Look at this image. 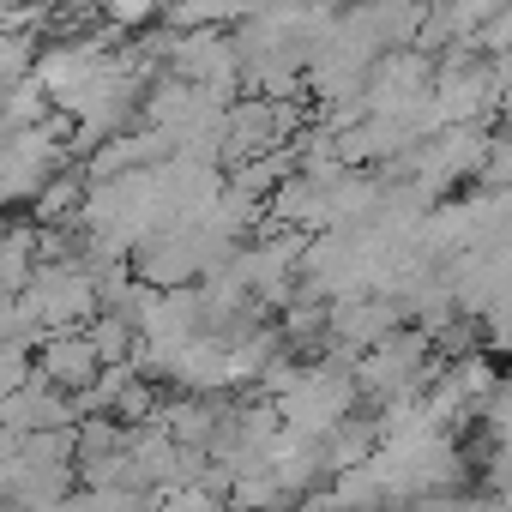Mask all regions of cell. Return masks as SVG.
<instances>
[{"mask_svg":"<svg viewBox=\"0 0 512 512\" xmlns=\"http://www.w3.org/2000/svg\"><path fill=\"white\" fill-rule=\"evenodd\" d=\"M37 380L79 398V392H91L103 380V356H97V344L85 332H55V338L37 344Z\"/></svg>","mask_w":512,"mask_h":512,"instance_id":"cell-1","label":"cell"},{"mask_svg":"<svg viewBox=\"0 0 512 512\" xmlns=\"http://www.w3.org/2000/svg\"><path fill=\"white\" fill-rule=\"evenodd\" d=\"M163 512H235V506H229V494H217L205 482H181L163 494Z\"/></svg>","mask_w":512,"mask_h":512,"instance_id":"cell-2","label":"cell"}]
</instances>
